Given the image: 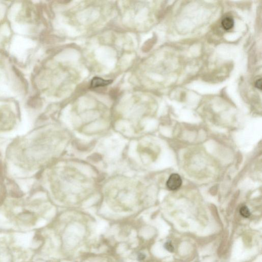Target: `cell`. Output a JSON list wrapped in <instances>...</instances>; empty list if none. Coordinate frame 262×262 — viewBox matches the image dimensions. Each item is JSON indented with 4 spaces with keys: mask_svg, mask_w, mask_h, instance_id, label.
Returning <instances> with one entry per match:
<instances>
[{
    "mask_svg": "<svg viewBox=\"0 0 262 262\" xmlns=\"http://www.w3.org/2000/svg\"><path fill=\"white\" fill-rule=\"evenodd\" d=\"M182 183L181 178L177 174H173L168 178L166 186L170 190H176L181 187Z\"/></svg>",
    "mask_w": 262,
    "mask_h": 262,
    "instance_id": "6da1fadb",
    "label": "cell"
},
{
    "mask_svg": "<svg viewBox=\"0 0 262 262\" xmlns=\"http://www.w3.org/2000/svg\"><path fill=\"white\" fill-rule=\"evenodd\" d=\"M112 82L113 81L112 80H105L102 78L95 77L92 79L90 84V87L92 88L105 87L111 84Z\"/></svg>",
    "mask_w": 262,
    "mask_h": 262,
    "instance_id": "7a4b0ae2",
    "label": "cell"
},
{
    "mask_svg": "<svg viewBox=\"0 0 262 262\" xmlns=\"http://www.w3.org/2000/svg\"><path fill=\"white\" fill-rule=\"evenodd\" d=\"M222 26L226 30H229L232 28L234 26V21L230 17H226L222 21Z\"/></svg>",
    "mask_w": 262,
    "mask_h": 262,
    "instance_id": "3957f363",
    "label": "cell"
},
{
    "mask_svg": "<svg viewBox=\"0 0 262 262\" xmlns=\"http://www.w3.org/2000/svg\"><path fill=\"white\" fill-rule=\"evenodd\" d=\"M240 213L242 216L245 218H249L251 214L249 208L246 206H243L240 208Z\"/></svg>",
    "mask_w": 262,
    "mask_h": 262,
    "instance_id": "277c9868",
    "label": "cell"
},
{
    "mask_svg": "<svg viewBox=\"0 0 262 262\" xmlns=\"http://www.w3.org/2000/svg\"><path fill=\"white\" fill-rule=\"evenodd\" d=\"M164 248H165L168 251H169V252H172L174 251V248L173 245H172V244L170 242H166V243L164 244Z\"/></svg>",
    "mask_w": 262,
    "mask_h": 262,
    "instance_id": "5b68a950",
    "label": "cell"
},
{
    "mask_svg": "<svg viewBox=\"0 0 262 262\" xmlns=\"http://www.w3.org/2000/svg\"><path fill=\"white\" fill-rule=\"evenodd\" d=\"M256 87L258 89H259L260 90L262 89V81H261V79H258V81H256Z\"/></svg>",
    "mask_w": 262,
    "mask_h": 262,
    "instance_id": "8992f818",
    "label": "cell"
},
{
    "mask_svg": "<svg viewBox=\"0 0 262 262\" xmlns=\"http://www.w3.org/2000/svg\"><path fill=\"white\" fill-rule=\"evenodd\" d=\"M145 258V256L143 253H140L138 256V260L139 261H142Z\"/></svg>",
    "mask_w": 262,
    "mask_h": 262,
    "instance_id": "52a82bcc",
    "label": "cell"
}]
</instances>
